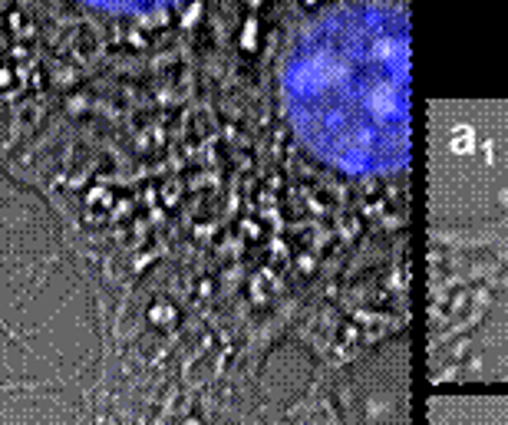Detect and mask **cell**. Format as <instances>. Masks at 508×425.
I'll list each match as a JSON object with an SVG mask.
<instances>
[{"instance_id":"obj_1","label":"cell","mask_w":508,"mask_h":425,"mask_svg":"<svg viewBox=\"0 0 508 425\" xmlns=\"http://www.w3.org/2000/svg\"><path fill=\"white\" fill-rule=\"evenodd\" d=\"M472 148V129L468 125H459L456 132H452V152H468Z\"/></svg>"}]
</instances>
